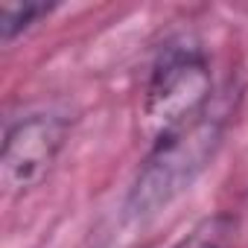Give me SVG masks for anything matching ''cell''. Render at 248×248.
Wrapping results in <instances>:
<instances>
[{"label": "cell", "instance_id": "cell-5", "mask_svg": "<svg viewBox=\"0 0 248 248\" xmlns=\"http://www.w3.org/2000/svg\"><path fill=\"white\" fill-rule=\"evenodd\" d=\"M50 3H35V0H3L0 3V41L12 44L38 18L50 15Z\"/></svg>", "mask_w": 248, "mask_h": 248}, {"label": "cell", "instance_id": "cell-2", "mask_svg": "<svg viewBox=\"0 0 248 248\" xmlns=\"http://www.w3.org/2000/svg\"><path fill=\"white\" fill-rule=\"evenodd\" d=\"M213 99V76L204 53L193 44H170L146 79L140 126L152 140H158L199 117Z\"/></svg>", "mask_w": 248, "mask_h": 248}, {"label": "cell", "instance_id": "cell-4", "mask_svg": "<svg viewBox=\"0 0 248 248\" xmlns=\"http://www.w3.org/2000/svg\"><path fill=\"white\" fill-rule=\"evenodd\" d=\"M236 231V219L231 213H213L204 216L199 225H193L172 248H228Z\"/></svg>", "mask_w": 248, "mask_h": 248}, {"label": "cell", "instance_id": "cell-1", "mask_svg": "<svg viewBox=\"0 0 248 248\" xmlns=\"http://www.w3.org/2000/svg\"><path fill=\"white\" fill-rule=\"evenodd\" d=\"M228 120L231 108L222 99H213L199 117L152 140V149L140 161V170L129 187L126 204H123L126 219H152L164 207H170L181 193H187L219 152Z\"/></svg>", "mask_w": 248, "mask_h": 248}, {"label": "cell", "instance_id": "cell-3", "mask_svg": "<svg viewBox=\"0 0 248 248\" xmlns=\"http://www.w3.org/2000/svg\"><path fill=\"white\" fill-rule=\"evenodd\" d=\"M70 123L59 114H30L6 129L0 146V178L6 193H30L53 170L67 143Z\"/></svg>", "mask_w": 248, "mask_h": 248}]
</instances>
